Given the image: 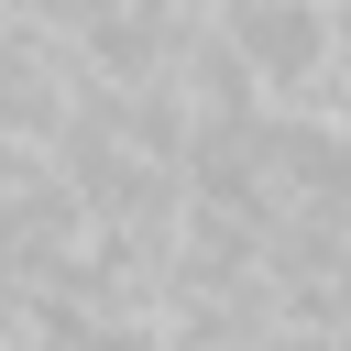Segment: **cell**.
<instances>
[{"label":"cell","instance_id":"6da1fadb","mask_svg":"<svg viewBox=\"0 0 351 351\" xmlns=\"http://www.w3.org/2000/svg\"><path fill=\"white\" fill-rule=\"evenodd\" d=\"M208 22H219V44L252 66L263 110H296V99L340 66V22H329V0H219Z\"/></svg>","mask_w":351,"mask_h":351}]
</instances>
